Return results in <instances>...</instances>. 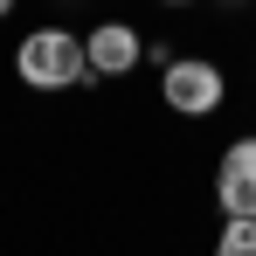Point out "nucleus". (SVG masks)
<instances>
[{
  "instance_id": "7",
  "label": "nucleus",
  "mask_w": 256,
  "mask_h": 256,
  "mask_svg": "<svg viewBox=\"0 0 256 256\" xmlns=\"http://www.w3.org/2000/svg\"><path fill=\"white\" fill-rule=\"evenodd\" d=\"M160 7H194V0H160Z\"/></svg>"
},
{
  "instance_id": "3",
  "label": "nucleus",
  "mask_w": 256,
  "mask_h": 256,
  "mask_svg": "<svg viewBox=\"0 0 256 256\" xmlns=\"http://www.w3.org/2000/svg\"><path fill=\"white\" fill-rule=\"evenodd\" d=\"M214 201H222V214H256V132L222 146V166H214Z\"/></svg>"
},
{
  "instance_id": "2",
  "label": "nucleus",
  "mask_w": 256,
  "mask_h": 256,
  "mask_svg": "<svg viewBox=\"0 0 256 256\" xmlns=\"http://www.w3.org/2000/svg\"><path fill=\"white\" fill-rule=\"evenodd\" d=\"M160 97H166V111H180V118H208V111H222V97H228V76L214 70L208 56H173L166 70H160Z\"/></svg>"
},
{
  "instance_id": "4",
  "label": "nucleus",
  "mask_w": 256,
  "mask_h": 256,
  "mask_svg": "<svg viewBox=\"0 0 256 256\" xmlns=\"http://www.w3.org/2000/svg\"><path fill=\"white\" fill-rule=\"evenodd\" d=\"M84 48H90V70H97V76H132V70L146 62V35H138L132 21H97L84 35Z\"/></svg>"
},
{
  "instance_id": "5",
  "label": "nucleus",
  "mask_w": 256,
  "mask_h": 256,
  "mask_svg": "<svg viewBox=\"0 0 256 256\" xmlns=\"http://www.w3.org/2000/svg\"><path fill=\"white\" fill-rule=\"evenodd\" d=\"M222 256H256V214H228L222 222Z\"/></svg>"
},
{
  "instance_id": "8",
  "label": "nucleus",
  "mask_w": 256,
  "mask_h": 256,
  "mask_svg": "<svg viewBox=\"0 0 256 256\" xmlns=\"http://www.w3.org/2000/svg\"><path fill=\"white\" fill-rule=\"evenodd\" d=\"M236 7H242V0H236Z\"/></svg>"
},
{
  "instance_id": "6",
  "label": "nucleus",
  "mask_w": 256,
  "mask_h": 256,
  "mask_svg": "<svg viewBox=\"0 0 256 256\" xmlns=\"http://www.w3.org/2000/svg\"><path fill=\"white\" fill-rule=\"evenodd\" d=\"M7 14H14V0H0V21H7Z\"/></svg>"
},
{
  "instance_id": "1",
  "label": "nucleus",
  "mask_w": 256,
  "mask_h": 256,
  "mask_svg": "<svg viewBox=\"0 0 256 256\" xmlns=\"http://www.w3.org/2000/svg\"><path fill=\"white\" fill-rule=\"evenodd\" d=\"M14 76L28 90H84L97 70H90L84 35H70V28H35L28 42L14 48Z\"/></svg>"
}]
</instances>
